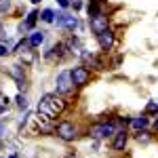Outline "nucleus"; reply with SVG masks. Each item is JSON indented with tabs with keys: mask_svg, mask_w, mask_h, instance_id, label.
I'll return each instance as SVG.
<instances>
[{
	"mask_svg": "<svg viewBox=\"0 0 158 158\" xmlns=\"http://www.w3.org/2000/svg\"><path fill=\"white\" fill-rule=\"evenodd\" d=\"M72 80H74V86H85L91 80V72L86 70L85 65H78V68L72 70Z\"/></svg>",
	"mask_w": 158,
	"mask_h": 158,
	"instance_id": "obj_5",
	"label": "nucleus"
},
{
	"mask_svg": "<svg viewBox=\"0 0 158 158\" xmlns=\"http://www.w3.org/2000/svg\"><path fill=\"white\" fill-rule=\"evenodd\" d=\"M146 112L148 114H156L158 112V101H150V103L146 106Z\"/></svg>",
	"mask_w": 158,
	"mask_h": 158,
	"instance_id": "obj_18",
	"label": "nucleus"
},
{
	"mask_svg": "<svg viewBox=\"0 0 158 158\" xmlns=\"http://www.w3.org/2000/svg\"><path fill=\"white\" fill-rule=\"evenodd\" d=\"M99 13V0H93L91 4H89V17H93V15H97Z\"/></svg>",
	"mask_w": 158,
	"mask_h": 158,
	"instance_id": "obj_17",
	"label": "nucleus"
},
{
	"mask_svg": "<svg viewBox=\"0 0 158 158\" xmlns=\"http://www.w3.org/2000/svg\"><path fill=\"white\" fill-rule=\"evenodd\" d=\"M17 106H19V110H25L27 108V99H25L23 95H19V97H17Z\"/></svg>",
	"mask_w": 158,
	"mask_h": 158,
	"instance_id": "obj_19",
	"label": "nucleus"
},
{
	"mask_svg": "<svg viewBox=\"0 0 158 158\" xmlns=\"http://www.w3.org/2000/svg\"><path fill=\"white\" fill-rule=\"evenodd\" d=\"M0 135H2V124H0Z\"/></svg>",
	"mask_w": 158,
	"mask_h": 158,
	"instance_id": "obj_26",
	"label": "nucleus"
},
{
	"mask_svg": "<svg viewBox=\"0 0 158 158\" xmlns=\"http://www.w3.org/2000/svg\"><path fill=\"white\" fill-rule=\"evenodd\" d=\"M4 55H9V49L4 44H0V57H4Z\"/></svg>",
	"mask_w": 158,
	"mask_h": 158,
	"instance_id": "obj_22",
	"label": "nucleus"
},
{
	"mask_svg": "<svg viewBox=\"0 0 158 158\" xmlns=\"http://www.w3.org/2000/svg\"><path fill=\"white\" fill-rule=\"evenodd\" d=\"M11 76L17 80V82H23V68H21V65H13L11 68Z\"/></svg>",
	"mask_w": 158,
	"mask_h": 158,
	"instance_id": "obj_12",
	"label": "nucleus"
},
{
	"mask_svg": "<svg viewBox=\"0 0 158 158\" xmlns=\"http://www.w3.org/2000/svg\"><path fill=\"white\" fill-rule=\"evenodd\" d=\"M114 133H116L114 122H99L91 127V137H95V139H106V137H112Z\"/></svg>",
	"mask_w": 158,
	"mask_h": 158,
	"instance_id": "obj_2",
	"label": "nucleus"
},
{
	"mask_svg": "<svg viewBox=\"0 0 158 158\" xmlns=\"http://www.w3.org/2000/svg\"><path fill=\"white\" fill-rule=\"evenodd\" d=\"M127 141H129V135H127V131L122 129V131H118V133H114V141H112V148H114V150H124Z\"/></svg>",
	"mask_w": 158,
	"mask_h": 158,
	"instance_id": "obj_9",
	"label": "nucleus"
},
{
	"mask_svg": "<svg viewBox=\"0 0 158 158\" xmlns=\"http://www.w3.org/2000/svg\"><path fill=\"white\" fill-rule=\"evenodd\" d=\"M57 2H59V6H63V9H65V6L70 4V0H57Z\"/></svg>",
	"mask_w": 158,
	"mask_h": 158,
	"instance_id": "obj_23",
	"label": "nucleus"
},
{
	"mask_svg": "<svg viewBox=\"0 0 158 158\" xmlns=\"http://www.w3.org/2000/svg\"><path fill=\"white\" fill-rule=\"evenodd\" d=\"M131 124H133V129H137V131H143L148 127V118H143V116H141V118H133Z\"/></svg>",
	"mask_w": 158,
	"mask_h": 158,
	"instance_id": "obj_13",
	"label": "nucleus"
},
{
	"mask_svg": "<svg viewBox=\"0 0 158 158\" xmlns=\"http://www.w3.org/2000/svg\"><path fill=\"white\" fill-rule=\"evenodd\" d=\"M57 25H59V27H70V30H74V27L78 25V21H76V17H72V15L59 13V15H57Z\"/></svg>",
	"mask_w": 158,
	"mask_h": 158,
	"instance_id": "obj_8",
	"label": "nucleus"
},
{
	"mask_svg": "<svg viewBox=\"0 0 158 158\" xmlns=\"http://www.w3.org/2000/svg\"><path fill=\"white\" fill-rule=\"evenodd\" d=\"M36 17H38V13H30V15H27V21L23 23V30H30V27H34V23H36Z\"/></svg>",
	"mask_w": 158,
	"mask_h": 158,
	"instance_id": "obj_16",
	"label": "nucleus"
},
{
	"mask_svg": "<svg viewBox=\"0 0 158 158\" xmlns=\"http://www.w3.org/2000/svg\"><path fill=\"white\" fill-rule=\"evenodd\" d=\"M11 9V0H0V13L9 11Z\"/></svg>",
	"mask_w": 158,
	"mask_h": 158,
	"instance_id": "obj_20",
	"label": "nucleus"
},
{
	"mask_svg": "<svg viewBox=\"0 0 158 158\" xmlns=\"http://www.w3.org/2000/svg\"><path fill=\"white\" fill-rule=\"evenodd\" d=\"M72 6H74V11H78V9L82 6V2H80V0H72Z\"/></svg>",
	"mask_w": 158,
	"mask_h": 158,
	"instance_id": "obj_21",
	"label": "nucleus"
},
{
	"mask_svg": "<svg viewBox=\"0 0 158 158\" xmlns=\"http://www.w3.org/2000/svg\"><path fill=\"white\" fill-rule=\"evenodd\" d=\"M97 40H99V47H101L103 51H110L112 44H114V34H112L110 30H106V32L97 34Z\"/></svg>",
	"mask_w": 158,
	"mask_h": 158,
	"instance_id": "obj_7",
	"label": "nucleus"
},
{
	"mask_svg": "<svg viewBox=\"0 0 158 158\" xmlns=\"http://www.w3.org/2000/svg\"><path fill=\"white\" fill-rule=\"evenodd\" d=\"M27 47H30V44H27ZM27 47L21 51V59H23V63H32V61H34V53L27 49Z\"/></svg>",
	"mask_w": 158,
	"mask_h": 158,
	"instance_id": "obj_15",
	"label": "nucleus"
},
{
	"mask_svg": "<svg viewBox=\"0 0 158 158\" xmlns=\"http://www.w3.org/2000/svg\"><path fill=\"white\" fill-rule=\"evenodd\" d=\"M74 86V80H72V72H61L57 76V93L61 95H68L70 91H72Z\"/></svg>",
	"mask_w": 158,
	"mask_h": 158,
	"instance_id": "obj_3",
	"label": "nucleus"
},
{
	"mask_svg": "<svg viewBox=\"0 0 158 158\" xmlns=\"http://www.w3.org/2000/svg\"><path fill=\"white\" fill-rule=\"evenodd\" d=\"M91 30H93L95 34H101V32H106V30H108V17H106L103 13H97V15H93V17H91Z\"/></svg>",
	"mask_w": 158,
	"mask_h": 158,
	"instance_id": "obj_6",
	"label": "nucleus"
},
{
	"mask_svg": "<svg viewBox=\"0 0 158 158\" xmlns=\"http://www.w3.org/2000/svg\"><path fill=\"white\" fill-rule=\"evenodd\" d=\"M63 110H65V101L61 97H57V95H44L40 99V103H38V112L47 114L51 118H57Z\"/></svg>",
	"mask_w": 158,
	"mask_h": 158,
	"instance_id": "obj_1",
	"label": "nucleus"
},
{
	"mask_svg": "<svg viewBox=\"0 0 158 158\" xmlns=\"http://www.w3.org/2000/svg\"><path fill=\"white\" fill-rule=\"evenodd\" d=\"M27 42H30V47H32V49H36V47H40V44L44 42V32H36V34H32Z\"/></svg>",
	"mask_w": 158,
	"mask_h": 158,
	"instance_id": "obj_11",
	"label": "nucleus"
},
{
	"mask_svg": "<svg viewBox=\"0 0 158 158\" xmlns=\"http://www.w3.org/2000/svg\"><path fill=\"white\" fill-rule=\"evenodd\" d=\"M154 131L158 133V118H156V122H154Z\"/></svg>",
	"mask_w": 158,
	"mask_h": 158,
	"instance_id": "obj_24",
	"label": "nucleus"
},
{
	"mask_svg": "<svg viewBox=\"0 0 158 158\" xmlns=\"http://www.w3.org/2000/svg\"><path fill=\"white\" fill-rule=\"evenodd\" d=\"M63 51H65V44H63V42H57V44L47 53V57H51V59H53V57H55V59H61V57H63Z\"/></svg>",
	"mask_w": 158,
	"mask_h": 158,
	"instance_id": "obj_10",
	"label": "nucleus"
},
{
	"mask_svg": "<svg viewBox=\"0 0 158 158\" xmlns=\"http://www.w3.org/2000/svg\"><path fill=\"white\" fill-rule=\"evenodd\" d=\"M57 135H59L63 141H74L76 139V127H74L72 122L63 120L57 124Z\"/></svg>",
	"mask_w": 158,
	"mask_h": 158,
	"instance_id": "obj_4",
	"label": "nucleus"
},
{
	"mask_svg": "<svg viewBox=\"0 0 158 158\" xmlns=\"http://www.w3.org/2000/svg\"><path fill=\"white\" fill-rule=\"evenodd\" d=\"M65 158H74V154H70V156H65Z\"/></svg>",
	"mask_w": 158,
	"mask_h": 158,
	"instance_id": "obj_25",
	"label": "nucleus"
},
{
	"mask_svg": "<svg viewBox=\"0 0 158 158\" xmlns=\"http://www.w3.org/2000/svg\"><path fill=\"white\" fill-rule=\"evenodd\" d=\"M32 2H40V0H32Z\"/></svg>",
	"mask_w": 158,
	"mask_h": 158,
	"instance_id": "obj_27",
	"label": "nucleus"
},
{
	"mask_svg": "<svg viewBox=\"0 0 158 158\" xmlns=\"http://www.w3.org/2000/svg\"><path fill=\"white\" fill-rule=\"evenodd\" d=\"M40 19L44 21V23H53V19H55V13L51 11V9H44L42 15H40Z\"/></svg>",
	"mask_w": 158,
	"mask_h": 158,
	"instance_id": "obj_14",
	"label": "nucleus"
}]
</instances>
